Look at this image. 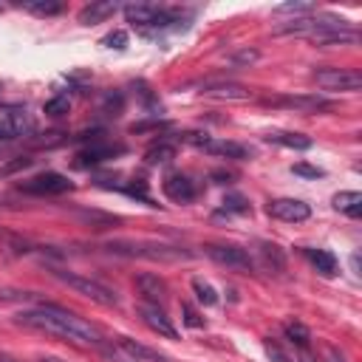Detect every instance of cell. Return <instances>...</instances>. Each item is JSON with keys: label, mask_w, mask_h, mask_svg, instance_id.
I'll list each match as a JSON object with an SVG mask.
<instances>
[{"label": "cell", "mask_w": 362, "mask_h": 362, "mask_svg": "<svg viewBox=\"0 0 362 362\" xmlns=\"http://www.w3.org/2000/svg\"><path fill=\"white\" fill-rule=\"evenodd\" d=\"M20 325L25 328H34V331H45V334H54L59 339H68V342H76V345H93V348H102L105 337L99 334L96 325H90L88 320L59 308V305H40V308H25L14 317Z\"/></svg>", "instance_id": "cell-1"}, {"label": "cell", "mask_w": 362, "mask_h": 362, "mask_svg": "<svg viewBox=\"0 0 362 362\" xmlns=\"http://www.w3.org/2000/svg\"><path fill=\"white\" fill-rule=\"evenodd\" d=\"M113 255H124V257H147V260H184L189 257V252L178 249V246H167V243H153V240H113L105 246Z\"/></svg>", "instance_id": "cell-2"}, {"label": "cell", "mask_w": 362, "mask_h": 362, "mask_svg": "<svg viewBox=\"0 0 362 362\" xmlns=\"http://www.w3.org/2000/svg\"><path fill=\"white\" fill-rule=\"evenodd\" d=\"M342 28H351L348 20L342 17H331V14H320V17H294L291 23H283L274 28L277 37L283 34H294V37H308L311 42L328 31H342Z\"/></svg>", "instance_id": "cell-3"}, {"label": "cell", "mask_w": 362, "mask_h": 362, "mask_svg": "<svg viewBox=\"0 0 362 362\" xmlns=\"http://www.w3.org/2000/svg\"><path fill=\"white\" fill-rule=\"evenodd\" d=\"M59 283H65L68 288H74L76 294H82V297H88V300H93V303H99V305H119V294L110 288V286H105V283H99V280H93V277H85V274H76V272H65V269H54L51 272Z\"/></svg>", "instance_id": "cell-4"}, {"label": "cell", "mask_w": 362, "mask_h": 362, "mask_svg": "<svg viewBox=\"0 0 362 362\" xmlns=\"http://www.w3.org/2000/svg\"><path fill=\"white\" fill-rule=\"evenodd\" d=\"M102 354L110 362H170L164 354H158L130 337H116L110 342H102Z\"/></svg>", "instance_id": "cell-5"}, {"label": "cell", "mask_w": 362, "mask_h": 362, "mask_svg": "<svg viewBox=\"0 0 362 362\" xmlns=\"http://www.w3.org/2000/svg\"><path fill=\"white\" fill-rule=\"evenodd\" d=\"M124 17H127V23L141 25V28H161V25L175 23L178 11L161 8V6H153V3H136V6H124Z\"/></svg>", "instance_id": "cell-6"}, {"label": "cell", "mask_w": 362, "mask_h": 362, "mask_svg": "<svg viewBox=\"0 0 362 362\" xmlns=\"http://www.w3.org/2000/svg\"><path fill=\"white\" fill-rule=\"evenodd\" d=\"M314 82L328 90V93H339V90H359L362 88V76L351 68H320L314 71Z\"/></svg>", "instance_id": "cell-7"}, {"label": "cell", "mask_w": 362, "mask_h": 362, "mask_svg": "<svg viewBox=\"0 0 362 362\" xmlns=\"http://www.w3.org/2000/svg\"><path fill=\"white\" fill-rule=\"evenodd\" d=\"M20 189L28 192V195H62V192H71L74 189V181L68 175H62V173L45 170V173H37L34 178L23 181Z\"/></svg>", "instance_id": "cell-8"}, {"label": "cell", "mask_w": 362, "mask_h": 362, "mask_svg": "<svg viewBox=\"0 0 362 362\" xmlns=\"http://www.w3.org/2000/svg\"><path fill=\"white\" fill-rule=\"evenodd\" d=\"M206 255H209L215 263L226 266V269H235V272H243V274L255 272L252 255H249L246 249H240V246H232V243H209V246H206Z\"/></svg>", "instance_id": "cell-9"}, {"label": "cell", "mask_w": 362, "mask_h": 362, "mask_svg": "<svg viewBox=\"0 0 362 362\" xmlns=\"http://www.w3.org/2000/svg\"><path fill=\"white\" fill-rule=\"evenodd\" d=\"M192 144H198L201 150H206V153H212V156H223V158H235V161H243V158H249L252 156V150L249 147H243V144H238V141H226V139H201V136H187Z\"/></svg>", "instance_id": "cell-10"}, {"label": "cell", "mask_w": 362, "mask_h": 362, "mask_svg": "<svg viewBox=\"0 0 362 362\" xmlns=\"http://www.w3.org/2000/svg\"><path fill=\"white\" fill-rule=\"evenodd\" d=\"M269 215L277 221H286V223H300V221L311 218V206L300 198H274L269 204Z\"/></svg>", "instance_id": "cell-11"}, {"label": "cell", "mask_w": 362, "mask_h": 362, "mask_svg": "<svg viewBox=\"0 0 362 362\" xmlns=\"http://www.w3.org/2000/svg\"><path fill=\"white\" fill-rule=\"evenodd\" d=\"M139 317H141V322H144L150 331H156L158 337H167V339H175V337H178L175 325L170 322V317L164 314V308H161V305L141 303V305H139Z\"/></svg>", "instance_id": "cell-12"}, {"label": "cell", "mask_w": 362, "mask_h": 362, "mask_svg": "<svg viewBox=\"0 0 362 362\" xmlns=\"http://www.w3.org/2000/svg\"><path fill=\"white\" fill-rule=\"evenodd\" d=\"M161 189L175 204H187V201H192L198 195V184L189 175H184V173H170L164 178V184H161Z\"/></svg>", "instance_id": "cell-13"}, {"label": "cell", "mask_w": 362, "mask_h": 362, "mask_svg": "<svg viewBox=\"0 0 362 362\" xmlns=\"http://www.w3.org/2000/svg\"><path fill=\"white\" fill-rule=\"evenodd\" d=\"M201 93L206 99H221V102H246L252 96V90L238 82H206Z\"/></svg>", "instance_id": "cell-14"}, {"label": "cell", "mask_w": 362, "mask_h": 362, "mask_svg": "<svg viewBox=\"0 0 362 362\" xmlns=\"http://www.w3.org/2000/svg\"><path fill=\"white\" fill-rule=\"evenodd\" d=\"M136 288L141 291V297H144L147 303L164 308V300H167V283H164L158 274H153V272H141V274L136 277Z\"/></svg>", "instance_id": "cell-15"}, {"label": "cell", "mask_w": 362, "mask_h": 362, "mask_svg": "<svg viewBox=\"0 0 362 362\" xmlns=\"http://www.w3.org/2000/svg\"><path fill=\"white\" fill-rule=\"evenodd\" d=\"M31 252H34V246H31L23 235H17V232L0 226V257H3V260H17V257H25V255H31Z\"/></svg>", "instance_id": "cell-16"}, {"label": "cell", "mask_w": 362, "mask_h": 362, "mask_svg": "<svg viewBox=\"0 0 362 362\" xmlns=\"http://www.w3.org/2000/svg\"><path fill=\"white\" fill-rule=\"evenodd\" d=\"M124 153V147L122 144H88L85 150H79L76 153V164L79 167H90V164H102V161H107V158H116V156H122Z\"/></svg>", "instance_id": "cell-17"}, {"label": "cell", "mask_w": 362, "mask_h": 362, "mask_svg": "<svg viewBox=\"0 0 362 362\" xmlns=\"http://www.w3.org/2000/svg\"><path fill=\"white\" fill-rule=\"evenodd\" d=\"M119 11V3H110V0H96V3H88L82 11H79V23L82 25H96V23H105L107 17H113Z\"/></svg>", "instance_id": "cell-18"}, {"label": "cell", "mask_w": 362, "mask_h": 362, "mask_svg": "<svg viewBox=\"0 0 362 362\" xmlns=\"http://www.w3.org/2000/svg\"><path fill=\"white\" fill-rule=\"evenodd\" d=\"M266 105H286V107H294L303 113H317V110L328 107V99H322V96H286V99H266Z\"/></svg>", "instance_id": "cell-19"}, {"label": "cell", "mask_w": 362, "mask_h": 362, "mask_svg": "<svg viewBox=\"0 0 362 362\" xmlns=\"http://www.w3.org/2000/svg\"><path fill=\"white\" fill-rule=\"evenodd\" d=\"M334 209L345 212L348 218H359V215H362V192H354V189L337 192V195H334Z\"/></svg>", "instance_id": "cell-20"}, {"label": "cell", "mask_w": 362, "mask_h": 362, "mask_svg": "<svg viewBox=\"0 0 362 362\" xmlns=\"http://www.w3.org/2000/svg\"><path fill=\"white\" fill-rule=\"evenodd\" d=\"M359 42V34L354 28H342V31H328L322 37L314 40V45L320 48H334V45H356Z\"/></svg>", "instance_id": "cell-21"}, {"label": "cell", "mask_w": 362, "mask_h": 362, "mask_svg": "<svg viewBox=\"0 0 362 362\" xmlns=\"http://www.w3.org/2000/svg\"><path fill=\"white\" fill-rule=\"evenodd\" d=\"M305 252V257L311 260V266L322 274V277H331L334 272H337V257L331 255V252H325V249H303Z\"/></svg>", "instance_id": "cell-22"}, {"label": "cell", "mask_w": 362, "mask_h": 362, "mask_svg": "<svg viewBox=\"0 0 362 362\" xmlns=\"http://www.w3.org/2000/svg\"><path fill=\"white\" fill-rule=\"evenodd\" d=\"M266 141H274V144H283V147H291V150H308L311 147V139L308 136H303V133H286V130L269 133Z\"/></svg>", "instance_id": "cell-23"}, {"label": "cell", "mask_w": 362, "mask_h": 362, "mask_svg": "<svg viewBox=\"0 0 362 362\" xmlns=\"http://www.w3.org/2000/svg\"><path fill=\"white\" fill-rule=\"evenodd\" d=\"M283 334H286V339H288L291 345H297V348H303V351L311 345V331H308L303 322H297V320L286 322V325H283Z\"/></svg>", "instance_id": "cell-24"}, {"label": "cell", "mask_w": 362, "mask_h": 362, "mask_svg": "<svg viewBox=\"0 0 362 362\" xmlns=\"http://www.w3.org/2000/svg\"><path fill=\"white\" fill-rule=\"evenodd\" d=\"M23 8H28L31 14H40V17H54V14H59L65 6H62L59 0H28V3H23Z\"/></svg>", "instance_id": "cell-25"}, {"label": "cell", "mask_w": 362, "mask_h": 362, "mask_svg": "<svg viewBox=\"0 0 362 362\" xmlns=\"http://www.w3.org/2000/svg\"><path fill=\"white\" fill-rule=\"evenodd\" d=\"M170 158H175V147L167 144V141L153 144V147L144 153V161H147V164H164V161H170Z\"/></svg>", "instance_id": "cell-26"}, {"label": "cell", "mask_w": 362, "mask_h": 362, "mask_svg": "<svg viewBox=\"0 0 362 362\" xmlns=\"http://www.w3.org/2000/svg\"><path fill=\"white\" fill-rule=\"evenodd\" d=\"M192 291H195V297L204 303V305H215L218 303V294H215V288L209 286V283H204V280H192Z\"/></svg>", "instance_id": "cell-27"}, {"label": "cell", "mask_w": 362, "mask_h": 362, "mask_svg": "<svg viewBox=\"0 0 362 362\" xmlns=\"http://www.w3.org/2000/svg\"><path fill=\"white\" fill-rule=\"evenodd\" d=\"M42 110H45V116H65L71 110V102H68V96H54L42 105Z\"/></svg>", "instance_id": "cell-28"}, {"label": "cell", "mask_w": 362, "mask_h": 362, "mask_svg": "<svg viewBox=\"0 0 362 362\" xmlns=\"http://www.w3.org/2000/svg\"><path fill=\"white\" fill-rule=\"evenodd\" d=\"M260 252H263V257H266L269 266H274V269H283L286 266V257H283V252L274 243H260Z\"/></svg>", "instance_id": "cell-29"}, {"label": "cell", "mask_w": 362, "mask_h": 362, "mask_svg": "<svg viewBox=\"0 0 362 362\" xmlns=\"http://www.w3.org/2000/svg\"><path fill=\"white\" fill-rule=\"evenodd\" d=\"M34 164V158H28V156H20V158H11V161H6L3 167H0V178H6V175H11V173H17V170H28Z\"/></svg>", "instance_id": "cell-30"}, {"label": "cell", "mask_w": 362, "mask_h": 362, "mask_svg": "<svg viewBox=\"0 0 362 362\" xmlns=\"http://www.w3.org/2000/svg\"><path fill=\"white\" fill-rule=\"evenodd\" d=\"M223 209L226 212H249V204L243 195H226L223 198Z\"/></svg>", "instance_id": "cell-31"}, {"label": "cell", "mask_w": 362, "mask_h": 362, "mask_svg": "<svg viewBox=\"0 0 362 362\" xmlns=\"http://www.w3.org/2000/svg\"><path fill=\"white\" fill-rule=\"evenodd\" d=\"M257 51L255 48H243V51H238V54H232V62L235 65H252V62H257Z\"/></svg>", "instance_id": "cell-32"}, {"label": "cell", "mask_w": 362, "mask_h": 362, "mask_svg": "<svg viewBox=\"0 0 362 362\" xmlns=\"http://www.w3.org/2000/svg\"><path fill=\"white\" fill-rule=\"evenodd\" d=\"M308 8H311L308 3H280L274 11H277V14H305Z\"/></svg>", "instance_id": "cell-33"}, {"label": "cell", "mask_w": 362, "mask_h": 362, "mask_svg": "<svg viewBox=\"0 0 362 362\" xmlns=\"http://www.w3.org/2000/svg\"><path fill=\"white\" fill-rule=\"evenodd\" d=\"M291 170H294V175H305V178H322L325 175L320 167H311V164H294Z\"/></svg>", "instance_id": "cell-34"}, {"label": "cell", "mask_w": 362, "mask_h": 362, "mask_svg": "<svg viewBox=\"0 0 362 362\" xmlns=\"http://www.w3.org/2000/svg\"><path fill=\"white\" fill-rule=\"evenodd\" d=\"M181 311H184V322H187L189 328H204V320H198V314L192 311L189 303H181Z\"/></svg>", "instance_id": "cell-35"}, {"label": "cell", "mask_w": 362, "mask_h": 362, "mask_svg": "<svg viewBox=\"0 0 362 362\" xmlns=\"http://www.w3.org/2000/svg\"><path fill=\"white\" fill-rule=\"evenodd\" d=\"M124 42H127V34L124 31H113V34L105 37V45L107 48H124Z\"/></svg>", "instance_id": "cell-36"}, {"label": "cell", "mask_w": 362, "mask_h": 362, "mask_svg": "<svg viewBox=\"0 0 362 362\" xmlns=\"http://www.w3.org/2000/svg\"><path fill=\"white\" fill-rule=\"evenodd\" d=\"M328 362H342V356L337 351H328Z\"/></svg>", "instance_id": "cell-37"}, {"label": "cell", "mask_w": 362, "mask_h": 362, "mask_svg": "<svg viewBox=\"0 0 362 362\" xmlns=\"http://www.w3.org/2000/svg\"><path fill=\"white\" fill-rule=\"evenodd\" d=\"M37 362H62V359H59V356H40Z\"/></svg>", "instance_id": "cell-38"}, {"label": "cell", "mask_w": 362, "mask_h": 362, "mask_svg": "<svg viewBox=\"0 0 362 362\" xmlns=\"http://www.w3.org/2000/svg\"><path fill=\"white\" fill-rule=\"evenodd\" d=\"M0 362H17V359H14V356H8V354H3V351H0Z\"/></svg>", "instance_id": "cell-39"}]
</instances>
